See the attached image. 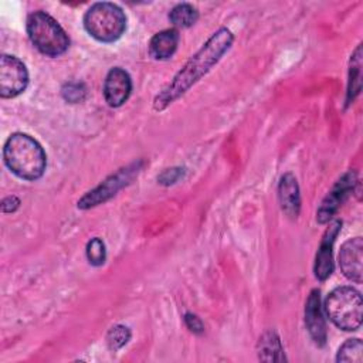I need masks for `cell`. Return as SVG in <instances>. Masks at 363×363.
<instances>
[{
	"mask_svg": "<svg viewBox=\"0 0 363 363\" xmlns=\"http://www.w3.org/2000/svg\"><path fill=\"white\" fill-rule=\"evenodd\" d=\"M233 43L234 35L227 27H220L214 31L200 50L180 68L173 79L155 96L153 109L156 112H162L183 96L223 58V55L231 48Z\"/></svg>",
	"mask_w": 363,
	"mask_h": 363,
	"instance_id": "obj_1",
	"label": "cell"
},
{
	"mask_svg": "<svg viewBox=\"0 0 363 363\" xmlns=\"http://www.w3.org/2000/svg\"><path fill=\"white\" fill-rule=\"evenodd\" d=\"M3 160L17 177L28 182L40 179L47 167V156L41 145L27 133H11L3 146Z\"/></svg>",
	"mask_w": 363,
	"mask_h": 363,
	"instance_id": "obj_2",
	"label": "cell"
},
{
	"mask_svg": "<svg viewBox=\"0 0 363 363\" xmlns=\"http://www.w3.org/2000/svg\"><path fill=\"white\" fill-rule=\"evenodd\" d=\"M86 33L101 43H113L126 30V16L123 10L109 1L94 3L84 14Z\"/></svg>",
	"mask_w": 363,
	"mask_h": 363,
	"instance_id": "obj_3",
	"label": "cell"
},
{
	"mask_svg": "<svg viewBox=\"0 0 363 363\" xmlns=\"http://www.w3.org/2000/svg\"><path fill=\"white\" fill-rule=\"evenodd\" d=\"M27 34L34 47L44 55L58 57L68 50L69 38L64 28L45 11H33L26 23Z\"/></svg>",
	"mask_w": 363,
	"mask_h": 363,
	"instance_id": "obj_4",
	"label": "cell"
},
{
	"mask_svg": "<svg viewBox=\"0 0 363 363\" xmlns=\"http://www.w3.org/2000/svg\"><path fill=\"white\" fill-rule=\"evenodd\" d=\"M325 311L330 322L342 330H356L362 325V295L352 286H337L325 299Z\"/></svg>",
	"mask_w": 363,
	"mask_h": 363,
	"instance_id": "obj_5",
	"label": "cell"
},
{
	"mask_svg": "<svg viewBox=\"0 0 363 363\" xmlns=\"http://www.w3.org/2000/svg\"><path fill=\"white\" fill-rule=\"evenodd\" d=\"M139 169H140V163H133V164L119 169L115 174H111L94 190H91L85 196H82L78 200V208L86 210V208L95 207L101 203H105L112 196H115L122 187L129 184L132 182V179L135 177V174H138Z\"/></svg>",
	"mask_w": 363,
	"mask_h": 363,
	"instance_id": "obj_6",
	"label": "cell"
},
{
	"mask_svg": "<svg viewBox=\"0 0 363 363\" xmlns=\"http://www.w3.org/2000/svg\"><path fill=\"white\" fill-rule=\"evenodd\" d=\"M28 85V72L23 61L14 55L3 54L0 58V96L14 98Z\"/></svg>",
	"mask_w": 363,
	"mask_h": 363,
	"instance_id": "obj_7",
	"label": "cell"
},
{
	"mask_svg": "<svg viewBox=\"0 0 363 363\" xmlns=\"http://www.w3.org/2000/svg\"><path fill=\"white\" fill-rule=\"evenodd\" d=\"M356 174L353 172L345 173L333 186V189L329 191V194L325 197L322 201L318 213H316V220L320 224L328 223L335 213L339 210L342 203L347 199V196L353 191L354 184H356Z\"/></svg>",
	"mask_w": 363,
	"mask_h": 363,
	"instance_id": "obj_8",
	"label": "cell"
},
{
	"mask_svg": "<svg viewBox=\"0 0 363 363\" xmlns=\"http://www.w3.org/2000/svg\"><path fill=\"white\" fill-rule=\"evenodd\" d=\"M339 267L342 274L356 282L360 284L363 278V240L362 237L349 238L343 242L339 251Z\"/></svg>",
	"mask_w": 363,
	"mask_h": 363,
	"instance_id": "obj_9",
	"label": "cell"
},
{
	"mask_svg": "<svg viewBox=\"0 0 363 363\" xmlns=\"http://www.w3.org/2000/svg\"><path fill=\"white\" fill-rule=\"evenodd\" d=\"M132 92V79L129 74L121 68H112L104 82V98L112 108L122 106Z\"/></svg>",
	"mask_w": 363,
	"mask_h": 363,
	"instance_id": "obj_10",
	"label": "cell"
},
{
	"mask_svg": "<svg viewBox=\"0 0 363 363\" xmlns=\"http://www.w3.org/2000/svg\"><path fill=\"white\" fill-rule=\"evenodd\" d=\"M342 228V221L340 220H333L329 227L326 228L319 250L316 252V258H315V277L319 281H325L330 277L332 271H333V258H332V248L335 244V240L339 234Z\"/></svg>",
	"mask_w": 363,
	"mask_h": 363,
	"instance_id": "obj_11",
	"label": "cell"
},
{
	"mask_svg": "<svg viewBox=\"0 0 363 363\" xmlns=\"http://www.w3.org/2000/svg\"><path fill=\"white\" fill-rule=\"evenodd\" d=\"M305 325L312 340L318 346H323L326 343V325L320 306V294L318 289H312L308 296L305 305Z\"/></svg>",
	"mask_w": 363,
	"mask_h": 363,
	"instance_id": "obj_12",
	"label": "cell"
},
{
	"mask_svg": "<svg viewBox=\"0 0 363 363\" xmlns=\"http://www.w3.org/2000/svg\"><path fill=\"white\" fill-rule=\"evenodd\" d=\"M278 199L282 211L291 217L296 218L301 210V194L299 186L292 173H285L278 184Z\"/></svg>",
	"mask_w": 363,
	"mask_h": 363,
	"instance_id": "obj_13",
	"label": "cell"
},
{
	"mask_svg": "<svg viewBox=\"0 0 363 363\" xmlns=\"http://www.w3.org/2000/svg\"><path fill=\"white\" fill-rule=\"evenodd\" d=\"M179 31L176 28H166L156 33L149 41V54L155 60H167L177 50Z\"/></svg>",
	"mask_w": 363,
	"mask_h": 363,
	"instance_id": "obj_14",
	"label": "cell"
},
{
	"mask_svg": "<svg viewBox=\"0 0 363 363\" xmlns=\"http://www.w3.org/2000/svg\"><path fill=\"white\" fill-rule=\"evenodd\" d=\"M258 359L264 362H282L285 360L284 347L279 336L274 330H267L261 335L257 346Z\"/></svg>",
	"mask_w": 363,
	"mask_h": 363,
	"instance_id": "obj_15",
	"label": "cell"
},
{
	"mask_svg": "<svg viewBox=\"0 0 363 363\" xmlns=\"http://www.w3.org/2000/svg\"><path fill=\"white\" fill-rule=\"evenodd\" d=\"M362 45L359 44L352 54L350 58V69H349V85H347V96L346 104L349 105L360 92V78H362Z\"/></svg>",
	"mask_w": 363,
	"mask_h": 363,
	"instance_id": "obj_16",
	"label": "cell"
},
{
	"mask_svg": "<svg viewBox=\"0 0 363 363\" xmlns=\"http://www.w3.org/2000/svg\"><path fill=\"white\" fill-rule=\"evenodd\" d=\"M197 18H199L197 9L189 3H179L169 13L170 23L177 28H187L193 26L197 21Z\"/></svg>",
	"mask_w": 363,
	"mask_h": 363,
	"instance_id": "obj_17",
	"label": "cell"
},
{
	"mask_svg": "<svg viewBox=\"0 0 363 363\" xmlns=\"http://www.w3.org/2000/svg\"><path fill=\"white\" fill-rule=\"evenodd\" d=\"M363 360V343L360 339H349L346 340L337 350L336 362H352L362 363Z\"/></svg>",
	"mask_w": 363,
	"mask_h": 363,
	"instance_id": "obj_18",
	"label": "cell"
},
{
	"mask_svg": "<svg viewBox=\"0 0 363 363\" xmlns=\"http://www.w3.org/2000/svg\"><path fill=\"white\" fill-rule=\"evenodd\" d=\"M130 339V330L125 325H115L106 333V343L111 350H119Z\"/></svg>",
	"mask_w": 363,
	"mask_h": 363,
	"instance_id": "obj_19",
	"label": "cell"
},
{
	"mask_svg": "<svg viewBox=\"0 0 363 363\" xmlns=\"http://www.w3.org/2000/svg\"><path fill=\"white\" fill-rule=\"evenodd\" d=\"M86 258L89 261L91 265L94 267H99L105 262L106 259V250H105V244L99 237L92 238L88 244H86Z\"/></svg>",
	"mask_w": 363,
	"mask_h": 363,
	"instance_id": "obj_20",
	"label": "cell"
},
{
	"mask_svg": "<svg viewBox=\"0 0 363 363\" xmlns=\"http://www.w3.org/2000/svg\"><path fill=\"white\" fill-rule=\"evenodd\" d=\"M62 96L65 101H68L71 104L81 102L85 98V88L82 84L69 82L62 88Z\"/></svg>",
	"mask_w": 363,
	"mask_h": 363,
	"instance_id": "obj_21",
	"label": "cell"
},
{
	"mask_svg": "<svg viewBox=\"0 0 363 363\" xmlns=\"http://www.w3.org/2000/svg\"><path fill=\"white\" fill-rule=\"evenodd\" d=\"M184 169L182 167H172V169H166L163 173H160L157 176V182L160 184H164V186H169V184H173L176 183L182 176H183V172Z\"/></svg>",
	"mask_w": 363,
	"mask_h": 363,
	"instance_id": "obj_22",
	"label": "cell"
},
{
	"mask_svg": "<svg viewBox=\"0 0 363 363\" xmlns=\"http://www.w3.org/2000/svg\"><path fill=\"white\" fill-rule=\"evenodd\" d=\"M184 322H186L187 328H189L191 332H194V333H201V332L204 330L203 322H201L200 318H199L197 315H194V313L187 312V313L184 315Z\"/></svg>",
	"mask_w": 363,
	"mask_h": 363,
	"instance_id": "obj_23",
	"label": "cell"
},
{
	"mask_svg": "<svg viewBox=\"0 0 363 363\" xmlns=\"http://www.w3.org/2000/svg\"><path fill=\"white\" fill-rule=\"evenodd\" d=\"M20 206V200L16 196H7L1 201V210L3 213H14Z\"/></svg>",
	"mask_w": 363,
	"mask_h": 363,
	"instance_id": "obj_24",
	"label": "cell"
}]
</instances>
